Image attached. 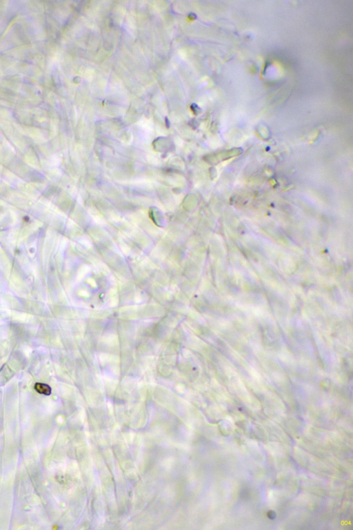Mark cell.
I'll return each mask as SVG.
<instances>
[{
	"mask_svg": "<svg viewBox=\"0 0 353 530\" xmlns=\"http://www.w3.org/2000/svg\"><path fill=\"white\" fill-rule=\"evenodd\" d=\"M34 389L39 393L44 395H49L51 392L50 387L46 384L36 383L34 385Z\"/></svg>",
	"mask_w": 353,
	"mask_h": 530,
	"instance_id": "6da1fadb",
	"label": "cell"
}]
</instances>
